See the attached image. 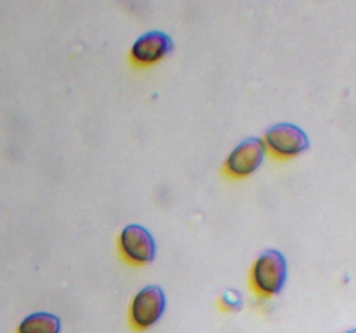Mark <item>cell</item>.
Instances as JSON below:
<instances>
[{"mask_svg": "<svg viewBox=\"0 0 356 333\" xmlns=\"http://www.w3.org/2000/svg\"><path fill=\"white\" fill-rule=\"evenodd\" d=\"M287 281V262L278 250H266L250 271V284L259 297L270 298L282 291Z\"/></svg>", "mask_w": 356, "mask_h": 333, "instance_id": "6da1fadb", "label": "cell"}, {"mask_svg": "<svg viewBox=\"0 0 356 333\" xmlns=\"http://www.w3.org/2000/svg\"><path fill=\"white\" fill-rule=\"evenodd\" d=\"M165 304V293L159 284H149V287L139 290L131 304V312H129L132 328L136 332H145V330L152 328L162 318Z\"/></svg>", "mask_w": 356, "mask_h": 333, "instance_id": "7a4b0ae2", "label": "cell"}, {"mask_svg": "<svg viewBox=\"0 0 356 333\" xmlns=\"http://www.w3.org/2000/svg\"><path fill=\"white\" fill-rule=\"evenodd\" d=\"M264 146L278 160H291L309 148V139L305 130L292 123H277L264 134Z\"/></svg>", "mask_w": 356, "mask_h": 333, "instance_id": "3957f363", "label": "cell"}, {"mask_svg": "<svg viewBox=\"0 0 356 333\" xmlns=\"http://www.w3.org/2000/svg\"><path fill=\"white\" fill-rule=\"evenodd\" d=\"M118 246L122 259L131 266H145L155 259V239L148 229L139 224H129L122 229Z\"/></svg>", "mask_w": 356, "mask_h": 333, "instance_id": "277c9868", "label": "cell"}, {"mask_svg": "<svg viewBox=\"0 0 356 333\" xmlns=\"http://www.w3.org/2000/svg\"><path fill=\"white\" fill-rule=\"evenodd\" d=\"M264 155H266V146L263 139H245L229 153L222 165V173L232 179H243V177L252 176L263 165Z\"/></svg>", "mask_w": 356, "mask_h": 333, "instance_id": "5b68a950", "label": "cell"}, {"mask_svg": "<svg viewBox=\"0 0 356 333\" xmlns=\"http://www.w3.org/2000/svg\"><path fill=\"white\" fill-rule=\"evenodd\" d=\"M174 42L163 31H146L131 49V62L138 68H146L155 62L162 61L163 58L172 52Z\"/></svg>", "mask_w": 356, "mask_h": 333, "instance_id": "8992f818", "label": "cell"}, {"mask_svg": "<svg viewBox=\"0 0 356 333\" xmlns=\"http://www.w3.org/2000/svg\"><path fill=\"white\" fill-rule=\"evenodd\" d=\"M61 321L51 312H33L17 326V333H59Z\"/></svg>", "mask_w": 356, "mask_h": 333, "instance_id": "52a82bcc", "label": "cell"}, {"mask_svg": "<svg viewBox=\"0 0 356 333\" xmlns=\"http://www.w3.org/2000/svg\"><path fill=\"white\" fill-rule=\"evenodd\" d=\"M240 304H242V298H240V295L236 293L235 290H228L222 295L221 300H219V305H221V309H225V311L238 309Z\"/></svg>", "mask_w": 356, "mask_h": 333, "instance_id": "ba28073f", "label": "cell"}, {"mask_svg": "<svg viewBox=\"0 0 356 333\" xmlns=\"http://www.w3.org/2000/svg\"><path fill=\"white\" fill-rule=\"evenodd\" d=\"M348 333H356V332H355V330H350V332H348Z\"/></svg>", "mask_w": 356, "mask_h": 333, "instance_id": "9c48e42d", "label": "cell"}]
</instances>
